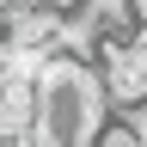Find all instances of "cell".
<instances>
[{
  "label": "cell",
  "instance_id": "6da1fadb",
  "mask_svg": "<svg viewBox=\"0 0 147 147\" xmlns=\"http://www.w3.org/2000/svg\"><path fill=\"white\" fill-rule=\"evenodd\" d=\"M92 147H147V135H141L135 117H110V123L98 129V141H92Z\"/></svg>",
  "mask_w": 147,
  "mask_h": 147
}]
</instances>
